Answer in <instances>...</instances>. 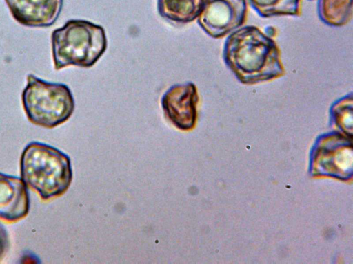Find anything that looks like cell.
Masks as SVG:
<instances>
[{
  "label": "cell",
  "instance_id": "6da1fadb",
  "mask_svg": "<svg viewBox=\"0 0 353 264\" xmlns=\"http://www.w3.org/2000/svg\"><path fill=\"white\" fill-rule=\"evenodd\" d=\"M223 56L225 65L244 85L272 80L285 74L276 42L253 25L239 28L228 37Z\"/></svg>",
  "mask_w": 353,
  "mask_h": 264
},
{
  "label": "cell",
  "instance_id": "7a4b0ae2",
  "mask_svg": "<svg viewBox=\"0 0 353 264\" xmlns=\"http://www.w3.org/2000/svg\"><path fill=\"white\" fill-rule=\"evenodd\" d=\"M20 168L23 181L43 199L65 193L72 179L70 157L57 148L38 142L25 147Z\"/></svg>",
  "mask_w": 353,
  "mask_h": 264
},
{
  "label": "cell",
  "instance_id": "3957f363",
  "mask_svg": "<svg viewBox=\"0 0 353 264\" xmlns=\"http://www.w3.org/2000/svg\"><path fill=\"white\" fill-rule=\"evenodd\" d=\"M51 44L56 70L70 65L90 67L105 52L107 38L102 26L72 19L52 32Z\"/></svg>",
  "mask_w": 353,
  "mask_h": 264
},
{
  "label": "cell",
  "instance_id": "277c9868",
  "mask_svg": "<svg viewBox=\"0 0 353 264\" xmlns=\"http://www.w3.org/2000/svg\"><path fill=\"white\" fill-rule=\"evenodd\" d=\"M28 120L35 125L54 128L65 122L74 110V100L65 84L51 82L30 74L21 94Z\"/></svg>",
  "mask_w": 353,
  "mask_h": 264
},
{
  "label": "cell",
  "instance_id": "5b68a950",
  "mask_svg": "<svg viewBox=\"0 0 353 264\" xmlns=\"http://www.w3.org/2000/svg\"><path fill=\"white\" fill-rule=\"evenodd\" d=\"M246 14V0H204L198 23L207 34L219 38L240 28Z\"/></svg>",
  "mask_w": 353,
  "mask_h": 264
},
{
  "label": "cell",
  "instance_id": "8992f818",
  "mask_svg": "<svg viewBox=\"0 0 353 264\" xmlns=\"http://www.w3.org/2000/svg\"><path fill=\"white\" fill-rule=\"evenodd\" d=\"M199 97L196 86L192 82L171 86L161 100L165 117L176 129L192 130L197 120Z\"/></svg>",
  "mask_w": 353,
  "mask_h": 264
},
{
  "label": "cell",
  "instance_id": "52a82bcc",
  "mask_svg": "<svg viewBox=\"0 0 353 264\" xmlns=\"http://www.w3.org/2000/svg\"><path fill=\"white\" fill-rule=\"evenodd\" d=\"M12 17L27 27L44 28L54 23L63 0H4Z\"/></svg>",
  "mask_w": 353,
  "mask_h": 264
},
{
  "label": "cell",
  "instance_id": "ba28073f",
  "mask_svg": "<svg viewBox=\"0 0 353 264\" xmlns=\"http://www.w3.org/2000/svg\"><path fill=\"white\" fill-rule=\"evenodd\" d=\"M29 208L27 185L23 179L0 173V218L18 221L28 214Z\"/></svg>",
  "mask_w": 353,
  "mask_h": 264
},
{
  "label": "cell",
  "instance_id": "9c48e42d",
  "mask_svg": "<svg viewBox=\"0 0 353 264\" xmlns=\"http://www.w3.org/2000/svg\"><path fill=\"white\" fill-rule=\"evenodd\" d=\"M204 0H157L159 14L166 20L187 23L199 16Z\"/></svg>",
  "mask_w": 353,
  "mask_h": 264
},
{
  "label": "cell",
  "instance_id": "30bf717a",
  "mask_svg": "<svg viewBox=\"0 0 353 264\" xmlns=\"http://www.w3.org/2000/svg\"><path fill=\"white\" fill-rule=\"evenodd\" d=\"M318 14L327 25H345L352 17V0H319Z\"/></svg>",
  "mask_w": 353,
  "mask_h": 264
},
{
  "label": "cell",
  "instance_id": "8fae6325",
  "mask_svg": "<svg viewBox=\"0 0 353 264\" xmlns=\"http://www.w3.org/2000/svg\"><path fill=\"white\" fill-rule=\"evenodd\" d=\"M261 17L300 16L301 0H246Z\"/></svg>",
  "mask_w": 353,
  "mask_h": 264
},
{
  "label": "cell",
  "instance_id": "7c38bea8",
  "mask_svg": "<svg viewBox=\"0 0 353 264\" xmlns=\"http://www.w3.org/2000/svg\"><path fill=\"white\" fill-rule=\"evenodd\" d=\"M352 94L335 101L330 113L335 125L348 136L352 134Z\"/></svg>",
  "mask_w": 353,
  "mask_h": 264
},
{
  "label": "cell",
  "instance_id": "4fadbf2b",
  "mask_svg": "<svg viewBox=\"0 0 353 264\" xmlns=\"http://www.w3.org/2000/svg\"><path fill=\"white\" fill-rule=\"evenodd\" d=\"M8 247V236L4 227L0 223V259Z\"/></svg>",
  "mask_w": 353,
  "mask_h": 264
},
{
  "label": "cell",
  "instance_id": "5bb4252c",
  "mask_svg": "<svg viewBox=\"0 0 353 264\" xmlns=\"http://www.w3.org/2000/svg\"><path fill=\"white\" fill-rule=\"evenodd\" d=\"M310 1H312V0H310Z\"/></svg>",
  "mask_w": 353,
  "mask_h": 264
}]
</instances>
